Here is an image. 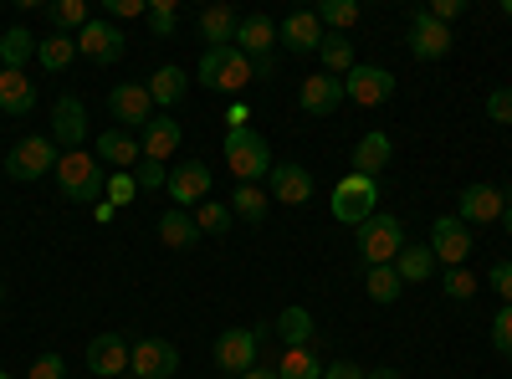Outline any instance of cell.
Listing matches in <instances>:
<instances>
[{
    "mask_svg": "<svg viewBox=\"0 0 512 379\" xmlns=\"http://www.w3.org/2000/svg\"><path fill=\"white\" fill-rule=\"evenodd\" d=\"M26 379H67V364H62V354H41V359L26 369Z\"/></svg>",
    "mask_w": 512,
    "mask_h": 379,
    "instance_id": "f6af8a7d",
    "label": "cell"
},
{
    "mask_svg": "<svg viewBox=\"0 0 512 379\" xmlns=\"http://www.w3.org/2000/svg\"><path fill=\"white\" fill-rule=\"evenodd\" d=\"M128 369H134V379H169L180 369V349L159 339V333H149V339L134 344V354H128Z\"/></svg>",
    "mask_w": 512,
    "mask_h": 379,
    "instance_id": "ba28073f",
    "label": "cell"
},
{
    "mask_svg": "<svg viewBox=\"0 0 512 379\" xmlns=\"http://www.w3.org/2000/svg\"><path fill=\"white\" fill-rule=\"evenodd\" d=\"M502 231L512 236V200H507V210H502Z\"/></svg>",
    "mask_w": 512,
    "mask_h": 379,
    "instance_id": "db71d44e",
    "label": "cell"
},
{
    "mask_svg": "<svg viewBox=\"0 0 512 379\" xmlns=\"http://www.w3.org/2000/svg\"><path fill=\"white\" fill-rule=\"evenodd\" d=\"M313 16H318L333 36H344V31L359 21V0H323V6H318Z\"/></svg>",
    "mask_w": 512,
    "mask_h": 379,
    "instance_id": "8d00e7d4",
    "label": "cell"
},
{
    "mask_svg": "<svg viewBox=\"0 0 512 379\" xmlns=\"http://www.w3.org/2000/svg\"><path fill=\"white\" fill-rule=\"evenodd\" d=\"M344 98L359 103V108H379V103H390L395 98V72H384V67H354L344 77Z\"/></svg>",
    "mask_w": 512,
    "mask_h": 379,
    "instance_id": "30bf717a",
    "label": "cell"
},
{
    "mask_svg": "<svg viewBox=\"0 0 512 379\" xmlns=\"http://www.w3.org/2000/svg\"><path fill=\"white\" fill-rule=\"evenodd\" d=\"M364 379H400V369H364Z\"/></svg>",
    "mask_w": 512,
    "mask_h": 379,
    "instance_id": "816d5d0a",
    "label": "cell"
},
{
    "mask_svg": "<svg viewBox=\"0 0 512 379\" xmlns=\"http://www.w3.org/2000/svg\"><path fill=\"white\" fill-rule=\"evenodd\" d=\"M123 31L113 26V21H88L77 31V57H88V62H98V67H113V62H123Z\"/></svg>",
    "mask_w": 512,
    "mask_h": 379,
    "instance_id": "9c48e42d",
    "label": "cell"
},
{
    "mask_svg": "<svg viewBox=\"0 0 512 379\" xmlns=\"http://www.w3.org/2000/svg\"><path fill=\"white\" fill-rule=\"evenodd\" d=\"M400 246H405V226L395 216H384V210L359 226V257H364V267H395Z\"/></svg>",
    "mask_w": 512,
    "mask_h": 379,
    "instance_id": "5b68a950",
    "label": "cell"
},
{
    "mask_svg": "<svg viewBox=\"0 0 512 379\" xmlns=\"http://www.w3.org/2000/svg\"><path fill=\"white\" fill-rule=\"evenodd\" d=\"M236 26H241V16H236L231 6L200 11V36H205V47H231V41H236Z\"/></svg>",
    "mask_w": 512,
    "mask_h": 379,
    "instance_id": "4316f807",
    "label": "cell"
},
{
    "mask_svg": "<svg viewBox=\"0 0 512 379\" xmlns=\"http://www.w3.org/2000/svg\"><path fill=\"white\" fill-rule=\"evenodd\" d=\"M159 241L175 246V251H190V246L200 241L195 216H185V210H164V216H159Z\"/></svg>",
    "mask_w": 512,
    "mask_h": 379,
    "instance_id": "f1b7e54d",
    "label": "cell"
},
{
    "mask_svg": "<svg viewBox=\"0 0 512 379\" xmlns=\"http://www.w3.org/2000/svg\"><path fill=\"white\" fill-rule=\"evenodd\" d=\"M492 349H497L502 359H512V303H502L497 318H492Z\"/></svg>",
    "mask_w": 512,
    "mask_h": 379,
    "instance_id": "60d3db41",
    "label": "cell"
},
{
    "mask_svg": "<svg viewBox=\"0 0 512 379\" xmlns=\"http://www.w3.org/2000/svg\"><path fill=\"white\" fill-rule=\"evenodd\" d=\"M72 57H77V36L52 31L47 41H36V62L47 67V72H67V67H72Z\"/></svg>",
    "mask_w": 512,
    "mask_h": 379,
    "instance_id": "d6a6232c",
    "label": "cell"
},
{
    "mask_svg": "<svg viewBox=\"0 0 512 379\" xmlns=\"http://www.w3.org/2000/svg\"><path fill=\"white\" fill-rule=\"evenodd\" d=\"M134 195H139V180L128 175V170H113V175H108V205H113V210H118V205H128Z\"/></svg>",
    "mask_w": 512,
    "mask_h": 379,
    "instance_id": "b9f144b4",
    "label": "cell"
},
{
    "mask_svg": "<svg viewBox=\"0 0 512 379\" xmlns=\"http://www.w3.org/2000/svg\"><path fill=\"white\" fill-rule=\"evenodd\" d=\"M256 354H262V328H221L216 333V369L241 379L246 369H256Z\"/></svg>",
    "mask_w": 512,
    "mask_h": 379,
    "instance_id": "52a82bcc",
    "label": "cell"
},
{
    "mask_svg": "<svg viewBox=\"0 0 512 379\" xmlns=\"http://www.w3.org/2000/svg\"><path fill=\"white\" fill-rule=\"evenodd\" d=\"M364 287H369L374 303H395L400 292H405V282H400L395 267H369V272H364Z\"/></svg>",
    "mask_w": 512,
    "mask_h": 379,
    "instance_id": "f35d334b",
    "label": "cell"
},
{
    "mask_svg": "<svg viewBox=\"0 0 512 379\" xmlns=\"http://www.w3.org/2000/svg\"><path fill=\"white\" fill-rule=\"evenodd\" d=\"M0 379H16V374H11V369H0Z\"/></svg>",
    "mask_w": 512,
    "mask_h": 379,
    "instance_id": "9f6ffc18",
    "label": "cell"
},
{
    "mask_svg": "<svg viewBox=\"0 0 512 379\" xmlns=\"http://www.w3.org/2000/svg\"><path fill=\"white\" fill-rule=\"evenodd\" d=\"M323 379H364V369H359L354 359H338V364L323 369Z\"/></svg>",
    "mask_w": 512,
    "mask_h": 379,
    "instance_id": "f907efd6",
    "label": "cell"
},
{
    "mask_svg": "<svg viewBox=\"0 0 512 379\" xmlns=\"http://www.w3.org/2000/svg\"><path fill=\"white\" fill-rule=\"evenodd\" d=\"M277 339L287 344V349H308L313 344V313L308 308H282V318H277Z\"/></svg>",
    "mask_w": 512,
    "mask_h": 379,
    "instance_id": "4dcf8cb0",
    "label": "cell"
},
{
    "mask_svg": "<svg viewBox=\"0 0 512 379\" xmlns=\"http://www.w3.org/2000/svg\"><path fill=\"white\" fill-rule=\"evenodd\" d=\"M231 216L246 221V226H262V221H267V190H262V185H236Z\"/></svg>",
    "mask_w": 512,
    "mask_h": 379,
    "instance_id": "d590c367",
    "label": "cell"
},
{
    "mask_svg": "<svg viewBox=\"0 0 512 379\" xmlns=\"http://www.w3.org/2000/svg\"><path fill=\"white\" fill-rule=\"evenodd\" d=\"M272 200L277 205H308L313 200V175L303 164H272Z\"/></svg>",
    "mask_w": 512,
    "mask_h": 379,
    "instance_id": "44dd1931",
    "label": "cell"
},
{
    "mask_svg": "<svg viewBox=\"0 0 512 379\" xmlns=\"http://www.w3.org/2000/svg\"><path fill=\"white\" fill-rule=\"evenodd\" d=\"M108 108H113L118 123H128V134H134V129L144 134L154 123V98H149L144 82H118V88L108 93Z\"/></svg>",
    "mask_w": 512,
    "mask_h": 379,
    "instance_id": "8fae6325",
    "label": "cell"
},
{
    "mask_svg": "<svg viewBox=\"0 0 512 379\" xmlns=\"http://www.w3.org/2000/svg\"><path fill=\"white\" fill-rule=\"evenodd\" d=\"M82 139H88V108H82L77 98H57V108H52V144L77 154Z\"/></svg>",
    "mask_w": 512,
    "mask_h": 379,
    "instance_id": "ac0fdd59",
    "label": "cell"
},
{
    "mask_svg": "<svg viewBox=\"0 0 512 379\" xmlns=\"http://www.w3.org/2000/svg\"><path fill=\"white\" fill-rule=\"evenodd\" d=\"M487 287L497 292L502 303H512V262H497V267H492V277H487Z\"/></svg>",
    "mask_w": 512,
    "mask_h": 379,
    "instance_id": "7dc6e473",
    "label": "cell"
},
{
    "mask_svg": "<svg viewBox=\"0 0 512 379\" xmlns=\"http://www.w3.org/2000/svg\"><path fill=\"white\" fill-rule=\"evenodd\" d=\"M98 159L113 164V170L134 175L144 164V144H139V134H128V129H108V134H98Z\"/></svg>",
    "mask_w": 512,
    "mask_h": 379,
    "instance_id": "ffe728a7",
    "label": "cell"
},
{
    "mask_svg": "<svg viewBox=\"0 0 512 379\" xmlns=\"http://www.w3.org/2000/svg\"><path fill=\"white\" fill-rule=\"evenodd\" d=\"M47 21H52V31L77 36L82 26L93 21V6H88V0H52V6H47Z\"/></svg>",
    "mask_w": 512,
    "mask_h": 379,
    "instance_id": "1f68e13d",
    "label": "cell"
},
{
    "mask_svg": "<svg viewBox=\"0 0 512 379\" xmlns=\"http://www.w3.org/2000/svg\"><path fill=\"white\" fill-rule=\"evenodd\" d=\"M318 62H323L328 77L344 82V77L359 67V62H354V41H344V36H333V31H328V36H323V47H318Z\"/></svg>",
    "mask_w": 512,
    "mask_h": 379,
    "instance_id": "f546056e",
    "label": "cell"
},
{
    "mask_svg": "<svg viewBox=\"0 0 512 379\" xmlns=\"http://www.w3.org/2000/svg\"><path fill=\"white\" fill-rule=\"evenodd\" d=\"M108 16H149V0H108Z\"/></svg>",
    "mask_w": 512,
    "mask_h": 379,
    "instance_id": "681fc988",
    "label": "cell"
},
{
    "mask_svg": "<svg viewBox=\"0 0 512 379\" xmlns=\"http://www.w3.org/2000/svg\"><path fill=\"white\" fill-rule=\"evenodd\" d=\"M180 139H185V129L169 113H159L149 129L139 134V144H144V159H154V164H169L175 159V149H180Z\"/></svg>",
    "mask_w": 512,
    "mask_h": 379,
    "instance_id": "7402d4cb",
    "label": "cell"
},
{
    "mask_svg": "<svg viewBox=\"0 0 512 379\" xmlns=\"http://www.w3.org/2000/svg\"><path fill=\"white\" fill-rule=\"evenodd\" d=\"M502 210H507V195L497 185H466L456 221L461 226H487V221H502Z\"/></svg>",
    "mask_w": 512,
    "mask_h": 379,
    "instance_id": "2e32d148",
    "label": "cell"
},
{
    "mask_svg": "<svg viewBox=\"0 0 512 379\" xmlns=\"http://www.w3.org/2000/svg\"><path fill=\"white\" fill-rule=\"evenodd\" d=\"M441 262H436V251H431V241L425 246H400V257H395V272H400V282L410 287V282H425Z\"/></svg>",
    "mask_w": 512,
    "mask_h": 379,
    "instance_id": "83f0119b",
    "label": "cell"
},
{
    "mask_svg": "<svg viewBox=\"0 0 512 379\" xmlns=\"http://www.w3.org/2000/svg\"><path fill=\"white\" fill-rule=\"evenodd\" d=\"M338 103H344V82L328 77V72H313L297 82V108H303L308 118H333Z\"/></svg>",
    "mask_w": 512,
    "mask_h": 379,
    "instance_id": "7c38bea8",
    "label": "cell"
},
{
    "mask_svg": "<svg viewBox=\"0 0 512 379\" xmlns=\"http://www.w3.org/2000/svg\"><path fill=\"white\" fill-rule=\"evenodd\" d=\"M323 359H318V349L308 344V349H287L282 354V364H277V379H323Z\"/></svg>",
    "mask_w": 512,
    "mask_h": 379,
    "instance_id": "e575fe53",
    "label": "cell"
},
{
    "mask_svg": "<svg viewBox=\"0 0 512 379\" xmlns=\"http://www.w3.org/2000/svg\"><path fill=\"white\" fill-rule=\"evenodd\" d=\"M323 21L313 16V11H292L282 26H277V47H287V52H297V57H308V52H318L323 47Z\"/></svg>",
    "mask_w": 512,
    "mask_h": 379,
    "instance_id": "e0dca14e",
    "label": "cell"
},
{
    "mask_svg": "<svg viewBox=\"0 0 512 379\" xmlns=\"http://www.w3.org/2000/svg\"><path fill=\"white\" fill-rule=\"evenodd\" d=\"M487 118H492V123H512V88H497V93L487 98Z\"/></svg>",
    "mask_w": 512,
    "mask_h": 379,
    "instance_id": "bcb514c9",
    "label": "cell"
},
{
    "mask_svg": "<svg viewBox=\"0 0 512 379\" xmlns=\"http://www.w3.org/2000/svg\"><path fill=\"white\" fill-rule=\"evenodd\" d=\"M431 251L446 267H466V257H472V226H461L456 216H441L431 226Z\"/></svg>",
    "mask_w": 512,
    "mask_h": 379,
    "instance_id": "9a60e30c",
    "label": "cell"
},
{
    "mask_svg": "<svg viewBox=\"0 0 512 379\" xmlns=\"http://www.w3.org/2000/svg\"><path fill=\"white\" fill-rule=\"evenodd\" d=\"M57 190L77 205H103L108 200V170L93 164V154H62L57 159Z\"/></svg>",
    "mask_w": 512,
    "mask_h": 379,
    "instance_id": "7a4b0ae2",
    "label": "cell"
},
{
    "mask_svg": "<svg viewBox=\"0 0 512 379\" xmlns=\"http://www.w3.org/2000/svg\"><path fill=\"white\" fill-rule=\"evenodd\" d=\"M31 108H36V88H31V77H26V72H6V67H0V113L26 118Z\"/></svg>",
    "mask_w": 512,
    "mask_h": 379,
    "instance_id": "d4e9b609",
    "label": "cell"
},
{
    "mask_svg": "<svg viewBox=\"0 0 512 379\" xmlns=\"http://www.w3.org/2000/svg\"><path fill=\"white\" fill-rule=\"evenodd\" d=\"M226 170L236 175V185H256L262 175H272V149L256 129H226Z\"/></svg>",
    "mask_w": 512,
    "mask_h": 379,
    "instance_id": "3957f363",
    "label": "cell"
},
{
    "mask_svg": "<svg viewBox=\"0 0 512 379\" xmlns=\"http://www.w3.org/2000/svg\"><path fill=\"white\" fill-rule=\"evenodd\" d=\"M128 354H134V344H128L123 333H98V339L88 344V369L103 374V379H123L128 374Z\"/></svg>",
    "mask_w": 512,
    "mask_h": 379,
    "instance_id": "d6986e66",
    "label": "cell"
},
{
    "mask_svg": "<svg viewBox=\"0 0 512 379\" xmlns=\"http://www.w3.org/2000/svg\"><path fill=\"white\" fill-rule=\"evenodd\" d=\"M472 292H477V277L466 272V267H451V272H446V298L466 303V298H472Z\"/></svg>",
    "mask_w": 512,
    "mask_h": 379,
    "instance_id": "7bdbcfd3",
    "label": "cell"
},
{
    "mask_svg": "<svg viewBox=\"0 0 512 379\" xmlns=\"http://www.w3.org/2000/svg\"><path fill=\"white\" fill-rule=\"evenodd\" d=\"M425 11H431V16L441 21V26H451V21H456V16L466 11V0H436V6H425Z\"/></svg>",
    "mask_w": 512,
    "mask_h": 379,
    "instance_id": "c3c4849f",
    "label": "cell"
},
{
    "mask_svg": "<svg viewBox=\"0 0 512 379\" xmlns=\"http://www.w3.org/2000/svg\"><path fill=\"white\" fill-rule=\"evenodd\" d=\"M502 16H507V21H512V0H502Z\"/></svg>",
    "mask_w": 512,
    "mask_h": 379,
    "instance_id": "11a10c76",
    "label": "cell"
},
{
    "mask_svg": "<svg viewBox=\"0 0 512 379\" xmlns=\"http://www.w3.org/2000/svg\"><path fill=\"white\" fill-rule=\"evenodd\" d=\"M241 379H277V369H246Z\"/></svg>",
    "mask_w": 512,
    "mask_h": 379,
    "instance_id": "f5cc1de1",
    "label": "cell"
},
{
    "mask_svg": "<svg viewBox=\"0 0 512 379\" xmlns=\"http://www.w3.org/2000/svg\"><path fill=\"white\" fill-rule=\"evenodd\" d=\"M231 47H241L251 62H256V57H272V52H277V21H267V16H241Z\"/></svg>",
    "mask_w": 512,
    "mask_h": 379,
    "instance_id": "603a6c76",
    "label": "cell"
},
{
    "mask_svg": "<svg viewBox=\"0 0 512 379\" xmlns=\"http://www.w3.org/2000/svg\"><path fill=\"white\" fill-rule=\"evenodd\" d=\"M123 379H134V374H123Z\"/></svg>",
    "mask_w": 512,
    "mask_h": 379,
    "instance_id": "6f0895ef",
    "label": "cell"
},
{
    "mask_svg": "<svg viewBox=\"0 0 512 379\" xmlns=\"http://www.w3.org/2000/svg\"><path fill=\"white\" fill-rule=\"evenodd\" d=\"M149 31L164 41V36H175V26H180V6H175V0H149Z\"/></svg>",
    "mask_w": 512,
    "mask_h": 379,
    "instance_id": "ab89813d",
    "label": "cell"
},
{
    "mask_svg": "<svg viewBox=\"0 0 512 379\" xmlns=\"http://www.w3.org/2000/svg\"><path fill=\"white\" fill-rule=\"evenodd\" d=\"M57 159H62V149L52 144V134H26V139L11 149V159H6V175L21 180V185H31V180H41V175H52Z\"/></svg>",
    "mask_w": 512,
    "mask_h": 379,
    "instance_id": "8992f818",
    "label": "cell"
},
{
    "mask_svg": "<svg viewBox=\"0 0 512 379\" xmlns=\"http://www.w3.org/2000/svg\"><path fill=\"white\" fill-rule=\"evenodd\" d=\"M369 216H379V180H364V175H338L333 185V221H344V226H364Z\"/></svg>",
    "mask_w": 512,
    "mask_h": 379,
    "instance_id": "277c9868",
    "label": "cell"
},
{
    "mask_svg": "<svg viewBox=\"0 0 512 379\" xmlns=\"http://www.w3.org/2000/svg\"><path fill=\"white\" fill-rule=\"evenodd\" d=\"M144 88H149V98H154V108H175L180 98H185V88H190V77L175 67V62H164L149 82H144Z\"/></svg>",
    "mask_w": 512,
    "mask_h": 379,
    "instance_id": "484cf974",
    "label": "cell"
},
{
    "mask_svg": "<svg viewBox=\"0 0 512 379\" xmlns=\"http://www.w3.org/2000/svg\"><path fill=\"white\" fill-rule=\"evenodd\" d=\"M451 52V26H441L431 11L410 16V57L415 62H441Z\"/></svg>",
    "mask_w": 512,
    "mask_h": 379,
    "instance_id": "4fadbf2b",
    "label": "cell"
},
{
    "mask_svg": "<svg viewBox=\"0 0 512 379\" xmlns=\"http://www.w3.org/2000/svg\"><path fill=\"white\" fill-rule=\"evenodd\" d=\"M210 185H216V175H210V164H200V159H190V164H175L169 170V200H175V210L180 205H200L205 195H210Z\"/></svg>",
    "mask_w": 512,
    "mask_h": 379,
    "instance_id": "5bb4252c",
    "label": "cell"
},
{
    "mask_svg": "<svg viewBox=\"0 0 512 379\" xmlns=\"http://www.w3.org/2000/svg\"><path fill=\"white\" fill-rule=\"evenodd\" d=\"M31 57H36V36L26 26H11L6 36H0V62H6V72H21Z\"/></svg>",
    "mask_w": 512,
    "mask_h": 379,
    "instance_id": "836d02e7",
    "label": "cell"
},
{
    "mask_svg": "<svg viewBox=\"0 0 512 379\" xmlns=\"http://www.w3.org/2000/svg\"><path fill=\"white\" fill-rule=\"evenodd\" d=\"M390 154H395V144H390V134H364L359 144H354V175H364V180H379V170L390 164Z\"/></svg>",
    "mask_w": 512,
    "mask_h": 379,
    "instance_id": "cb8c5ba5",
    "label": "cell"
},
{
    "mask_svg": "<svg viewBox=\"0 0 512 379\" xmlns=\"http://www.w3.org/2000/svg\"><path fill=\"white\" fill-rule=\"evenodd\" d=\"M195 82H205V88H216V93H246L256 82V62L241 47H205Z\"/></svg>",
    "mask_w": 512,
    "mask_h": 379,
    "instance_id": "6da1fadb",
    "label": "cell"
},
{
    "mask_svg": "<svg viewBox=\"0 0 512 379\" xmlns=\"http://www.w3.org/2000/svg\"><path fill=\"white\" fill-rule=\"evenodd\" d=\"M231 205H221V200H200L195 205V226H200V236H226L231 231Z\"/></svg>",
    "mask_w": 512,
    "mask_h": 379,
    "instance_id": "74e56055",
    "label": "cell"
},
{
    "mask_svg": "<svg viewBox=\"0 0 512 379\" xmlns=\"http://www.w3.org/2000/svg\"><path fill=\"white\" fill-rule=\"evenodd\" d=\"M134 180H139V190H164L169 185V170H164V164H154V159H144L139 170H134Z\"/></svg>",
    "mask_w": 512,
    "mask_h": 379,
    "instance_id": "ee69618b",
    "label": "cell"
}]
</instances>
